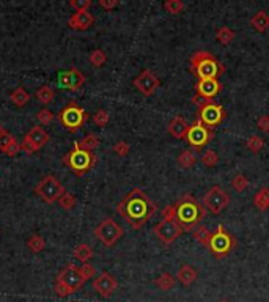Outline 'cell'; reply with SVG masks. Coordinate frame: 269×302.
<instances>
[{"instance_id": "6da1fadb", "label": "cell", "mask_w": 269, "mask_h": 302, "mask_svg": "<svg viewBox=\"0 0 269 302\" xmlns=\"http://www.w3.org/2000/svg\"><path fill=\"white\" fill-rule=\"evenodd\" d=\"M158 206L142 189H132L126 194L117 205V213L131 225V228L139 230L156 214Z\"/></svg>"}, {"instance_id": "7a4b0ae2", "label": "cell", "mask_w": 269, "mask_h": 302, "mask_svg": "<svg viewBox=\"0 0 269 302\" xmlns=\"http://www.w3.org/2000/svg\"><path fill=\"white\" fill-rule=\"evenodd\" d=\"M176 208V222L183 231H192L198 227L200 220L205 217V206L197 202L194 197L186 194L175 203Z\"/></svg>"}, {"instance_id": "3957f363", "label": "cell", "mask_w": 269, "mask_h": 302, "mask_svg": "<svg viewBox=\"0 0 269 302\" xmlns=\"http://www.w3.org/2000/svg\"><path fill=\"white\" fill-rule=\"evenodd\" d=\"M189 71L197 76L198 81H205V79H217L222 76L225 73V67L210 52L198 50L190 57Z\"/></svg>"}, {"instance_id": "277c9868", "label": "cell", "mask_w": 269, "mask_h": 302, "mask_svg": "<svg viewBox=\"0 0 269 302\" xmlns=\"http://www.w3.org/2000/svg\"><path fill=\"white\" fill-rule=\"evenodd\" d=\"M85 282L87 280L84 279V275L81 272V268L74 266V265H68L65 269L58 274L54 290H55L57 296L66 297V296L74 294L76 291H79Z\"/></svg>"}, {"instance_id": "5b68a950", "label": "cell", "mask_w": 269, "mask_h": 302, "mask_svg": "<svg viewBox=\"0 0 269 302\" xmlns=\"http://www.w3.org/2000/svg\"><path fill=\"white\" fill-rule=\"evenodd\" d=\"M63 164H65L71 172H74L78 176L90 172L95 164H96V154L95 151H87L78 147V143H74V147L70 153L63 156Z\"/></svg>"}, {"instance_id": "8992f818", "label": "cell", "mask_w": 269, "mask_h": 302, "mask_svg": "<svg viewBox=\"0 0 269 302\" xmlns=\"http://www.w3.org/2000/svg\"><path fill=\"white\" fill-rule=\"evenodd\" d=\"M192 102H195L198 106V120L207 128L214 129L216 126H219L225 120L227 110L221 106V104L214 102L213 99L200 101V98L195 95L194 98H192Z\"/></svg>"}, {"instance_id": "52a82bcc", "label": "cell", "mask_w": 269, "mask_h": 302, "mask_svg": "<svg viewBox=\"0 0 269 302\" xmlns=\"http://www.w3.org/2000/svg\"><path fill=\"white\" fill-rule=\"evenodd\" d=\"M57 118H58L60 125L65 128L68 133H78V131L87 123L88 113L79 106L78 102L71 101L58 112Z\"/></svg>"}, {"instance_id": "ba28073f", "label": "cell", "mask_w": 269, "mask_h": 302, "mask_svg": "<svg viewBox=\"0 0 269 302\" xmlns=\"http://www.w3.org/2000/svg\"><path fill=\"white\" fill-rule=\"evenodd\" d=\"M35 194L43 199L46 203L52 205L61 199V195L65 194V188H63L61 183L52 176V175H46L35 188Z\"/></svg>"}, {"instance_id": "9c48e42d", "label": "cell", "mask_w": 269, "mask_h": 302, "mask_svg": "<svg viewBox=\"0 0 269 302\" xmlns=\"http://www.w3.org/2000/svg\"><path fill=\"white\" fill-rule=\"evenodd\" d=\"M208 249L216 258H225L235 249V239L225 231L224 225H217L216 231L211 234Z\"/></svg>"}, {"instance_id": "30bf717a", "label": "cell", "mask_w": 269, "mask_h": 302, "mask_svg": "<svg viewBox=\"0 0 269 302\" xmlns=\"http://www.w3.org/2000/svg\"><path fill=\"white\" fill-rule=\"evenodd\" d=\"M124 234L123 228L115 222L113 219H104L101 224L95 228V236L104 244L106 247H112L121 239V236Z\"/></svg>"}, {"instance_id": "8fae6325", "label": "cell", "mask_w": 269, "mask_h": 302, "mask_svg": "<svg viewBox=\"0 0 269 302\" xmlns=\"http://www.w3.org/2000/svg\"><path fill=\"white\" fill-rule=\"evenodd\" d=\"M230 203V195L219 186H213L203 195V206L211 214H221Z\"/></svg>"}, {"instance_id": "7c38bea8", "label": "cell", "mask_w": 269, "mask_h": 302, "mask_svg": "<svg viewBox=\"0 0 269 302\" xmlns=\"http://www.w3.org/2000/svg\"><path fill=\"white\" fill-rule=\"evenodd\" d=\"M213 136H214L213 129L207 128L200 120H197L194 125L189 126V131L186 134V140H187V143L192 148L200 150L205 145H208V143L211 142V139H213Z\"/></svg>"}, {"instance_id": "4fadbf2b", "label": "cell", "mask_w": 269, "mask_h": 302, "mask_svg": "<svg viewBox=\"0 0 269 302\" xmlns=\"http://www.w3.org/2000/svg\"><path fill=\"white\" fill-rule=\"evenodd\" d=\"M49 134L41 128V126H33L27 134H25L22 143H21V150L25 151L27 154H33L35 151H40L46 143L49 142Z\"/></svg>"}, {"instance_id": "5bb4252c", "label": "cell", "mask_w": 269, "mask_h": 302, "mask_svg": "<svg viewBox=\"0 0 269 302\" xmlns=\"http://www.w3.org/2000/svg\"><path fill=\"white\" fill-rule=\"evenodd\" d=\"M153 231H155V234L161 239L162 244L170 246L181 236L183 228L179 227L176 220H164L162 219L159 224H156V227L153 228Z\"/></svg>"}, {"instance_id": "9a60e30c", "label": "cell", "mask_w": 269, "mask_h": 302, "mask_svg": "<svg viewBox=\"0 0 269 302\" xmlns=\"http://www.w3.org/2000/svg\"><path fill=\"white\" fill-rule=\"evenodd\" d=\"M85 76L78 68H70L57 74V85L68 91H78L85 84Z\"/></svg>"}, {"instance_id": "2e32d148", "label": "cell", "mask_w": 269, "mask_h": 302, "mask_svg": "<svg viewBox=\"0 0 269 302\" xmlns=\"http://www.w3.org/2000/svg\"><path fill=\"white\" fill-rule=\"evenodd\" d=\"M134 87L142 93L144 96H151L155 91L161 87V81L159 77L153 73L151 70H144L140 73L134 81H132Z\"/></svg>"}, {"instance_id": "e0dca14e", "label": "cell", "mask_w": 269, "mask_h": 302, "mask_svg": "<svg viewBox=\"0 0 269 302\" xmlns=\"http://www.w3.org/2000/svg\"><path fill=\"white\" fill-rule=\"evenodd\" d=\"M118 288V282L109 272H101L98 277L93 280V290L101 296V297H110Z\"/></svg>"}, {"instance_id": "ac0fdd59", "label": "cell", "mask_w": 269, "mask_h": 302, "mask_svg": "<svg viewBox=\"0 0 269 302\" xmlns=\"http://www.w3.org/2000/svg\"><path fill=\"white\" fill-rule=\"evenodd\" d=\"M195 88H197V96L210 101L216 95H219V91L222 90V85L217 79H205V81L197 82Z\"/></svg>"}, {"instance_id": "d6986e66", "label": "cell", "mask_w": 269, "mask_h": 302, "mask_svg": "<svg viewBox=\"0 0 269 302\" xmlns=\"http://www.w3.org/2000/svg\"><path fill=\"white\" fill-rule=\"evenodd\" d=\"M93 24H95V16L90 11H76L68 19L70 27L78 32H84V30L90 29Z\"/></svg>"}, {"instance_id": "ffe728a7", "label": "cell", "mask_w": 269, "mask_h": 302, "mask_svg": "<svg viewBox=\"0 0 269 302\" xmlns=\"http://www.w3.org/2000/svg\"><path fill=\"white\" fill-rule=\"evenodd\" d=\"M189 123L186 122V118L184 116H181V115H178V116H175L173 120L169 123V128H167V131H169V134L172 136V137H175V139H186V134H187V131H189Z\"/></svg>"}, {"instance_id": "44dd1931", "label": "cell", "mask_w": 269, "mask_h": 302, "mask_svg": "<svg viewBox=\"0 0 269 302\" xmlns=\"http://www.w3.org/2000/svg\"><path fill=\"white\" fill-rule=\"evenodd\" d=\"M197 275H198V272L194 268H192L190 265H183L181 268L178 269V272H176V279H178V282L181 283V285L190 286L192 283L197 280Z\"/></svg>"}, {"instance_id": "7402d4cb", "label": "cell", "mask_w": 269, "mask_h": 302, "mask_svg": "<svg viewBox=\"0 0 269 302\" xmlns=\"http://www.w3.org/2000/svg\"><path fill=\"white\" fill-rule=\"evenodd\" d=\"M250 25L252 29L257 30L258 33H264L269 29V15L264 10H260L250 18Z\"/></svg>"}, {"instance_id": "603a6c76", "label": "cell", "mask_w": 269, "mask_h": 302, "mask_svg": "<svg viewBox=\"0 0 269 302\" xmlns=\"http://www.w3.org/2000/svg\"><path fill=\"white\" fill-rule=\"evenodd\" d=\"M10 99L16 107H24V106H27L30 101V93L24 87H18L11 91Z\"/></svg>"}, {"instance_id": "cb8c5ba5", "label": "cell", "mask_w": 269, "mask_h": 302, "mask_svg": "<svg viewBox=\"0 0 269 302\" xmlns=\"http://www.w3.org/2000/svg\"><path fill=\"white\" fill-rule=\"evenodd\" d=\"M176 162L181 168H192L197 164V156L192 150H183L181 153L178 154Z\"/></svg>"}, {"instance_id": "d4e9b609", "label": "cell", "mask_w": 269, "mask_h": 302, "mask_svg": "<svg viewBox=\"0 0 269 302\" xmlns=\"http://www.w3.org/2000/svg\"><path fill=\"white\" fill-rule=\"evenodd\" d=\"M253 205L257 209H260V211L269 209V188H261L253 195Z\"/></svg>"}, {"instance_id": "484cf974", "label": "cell", "mask_w": 269, "mask_h": 302, "mask_svg": "<svg viewBox=\"0 0 269 302\" xmlns=\"http://www.w3.org/2000/svg\"><path fill=\"white\" fill-rule=\"evenodd\" d=\"M36 99L40 101L41 104H44V106H47V104L54 102L55 99V91L54 88H50L49 85H41L40 88L36 90Z\"/></svg>"}, {"instance_id": "4316f807", "label": "cell", "mask_w": 269, "mask_h": 302, "mask_svg": "<svg viewBox=\"0 0 269 302\" xmlns=\"http://www.w3.org/2000/svg\"><path fill=\"white\" fill-rule=\"evenodd\" d=\"M175 283H176L175 277H173L172 274H169V272H162V274L159 275V277H156V280H155V285H156L158 288H161L162 291H170V290H173Z\"/></svg>"}, {"instance_id": "83f0119b", "label": "cell", "mask_w": 269, "mask_h": 302, "mask_svg": "<svg viewBox=\"0 0 269 302\" xmlns=\"http://www.w3.org/2000/svg\"><path fill=\"white\" fill-rule=\"evenodd\" d=\"M93 255H95L93 249L90 247L88 244H85V243L79 244L78 247L74 249V257L78 258L79 261H82V263H88V261L93 258Z\"/></svg>"}, {"instance_id": "f1b7e54d", "label": "cell", "mask_w": 269, "mask_h": 302, "mask_svg": "<svg viewBox=\"0 0 269 302\" xmlns=\"http://www.w3.org/2000/svg\"><path fill=\"white\" fill-rule=\"evenodd\" d=\"M76 143H78V147L82 148V150H87V151H95V150L99 147L101 140H99V137H98L96 134H87L82 140L76 142Z\"/></svg>"}, {"instance_id": "f546056e", "label": "cell", "mask_w": 269, "mask_h": 302, "mask_svg": "<svg viewBox=\"0 0 269 302\" xmlns=\"http://www.w3.org/2000/svg\"><path fill=\"white\" fill-rule=\"evenodd\" d=\"M235 36H236V33L230 27H227V25H224V27L216 30V39L224 46H228L230 43H232L235 39Z\"/></svg>"}, {"instance_id": "4dcf8cb0", "label": "cell", "mask_w": 269, "mask_h": 302, "mask_svg": "<svg viewBox=\"0 0 269 302\" xmlns=\"http://www.w3.org/2000/svg\"><path fill=\"white\" fill-rule=\"evenodd\" d=\"M27 247H29L30 252L40 254V252L44 251L46 243H44V239H43V236H40V234H32L30 238L27 239Z\"/></svg>"}, {"instance_id": "1f68e13d", "label": "cell", "mask_w": 269, "mask_h": 302, "mask_svg": "<svg viewBox=\"0 0 269 302\" xmlns=\"http://www.w3.org/2000/svg\"><path fill=\"white\" fill-rule=\"evenodd\" d=\"M211 231L207 228V227H197L194 230V238L197 239L198 244H201L203 247H208L210 246V241H211Z\"/></svg>"}, {"instance_id": "d6a6232c", "label": "cell", "mask_w": 269, "mask_h": 302, "mask_svg": "<svg viewBox=\"0 0 269 302\" xmlns=\"http://www.w3.org/2000/svg\"><path fill=\"white\" fill-rule=\"evenodd\" d=\"M88 60H90V63H92L95 68H101V67H104V63L107 62V55L104 54V50L95 49V50L90 52Z\"/></svg>"}, {"instance_id": "836d02e7", "label": "cell", "mask_w": 269, "mask_h": 302, "mask_svg": "<svg viewBox=\"0 0 269 302\" xmlns=\"http://www.w3.org/2000/svg\"><path fill=\"white\" fill-rule=\"evenodd\" d=\"M246 147L252 151V153H260L261 150H263V147H264V140L260 137V136H250L249 139H247V142H246Z\"/></svg>"}, {"instance_id": "e575fe53", "label": "cell", "mask_w": 269, "mask_h": 302, "mask_svg": "<svg viewBox=\"0 0 269 302\" xmlns=\"http://www.w3.org/2000/svg\"><path fill=\"white\" fill-rule=\"evenodd\" d=\"M200 161H201V164H203L205 167L211 168V167H214L217 162H219V156H217V153L213 151V150H207V151H205V153L201 154Z\"/></svg>"}, {"instance_id": "d590c367", "label": "cell", "mask_w": 269, "mask_h": 302, "mask_svg": "<svg viewBox=\"0 0 269 302\" xmlns=\"http://www.w3.org/2000/svg\"><path fill=\"white\" fill-rule=\"evenodd\" d=\"M232 188H233L236 192H244V191L249 188V179H247V176H244L242 173L235 175L233 179H232Z\"/></svg>"}, {"instance_id": "8d00e7d4", "label": "cell", "mask_w": 269, "mask_h": 302, "mask_svg": "<svg viewBox=\"0 0 269 302\" xmlns=\"http://www.w3.org/2000/svg\"><path fill=\"white\" fill-rule=\"evenodd\" d=\"M164 10L170 13V15H179V13L184 10V4L181 0H167V2L164 4Z\"/></svg>"}, {"instance_id": "74e56055", "label": "cell", "mask_w": 269, "mask_h": 302, "mask_svg": "<svg viewBox=\"0 0 269 302\" xmlns=\"http://www.w3.org/2000/svg\"><path fill=\"white\" fill-rule=\"evenodd\" d=\"M76 203H78V200H76V197L70 192H65L61 195V199L58 200V205L61 209H66V211H70V209H73L76 206Z\"/></svg>"}, {"instance_id": "f35d334b", "label": "cell", "mask_w": 269, "mask_h": 302, "mask_svg": "<svg viewBox=\"0 0 269 302\" xmlns=\"http://www.w3.org/2000/svg\"><path fill=\"white\" fill-rule=\"evenodd\" d=\"M109 118H110V116H109V112H107V110L99 109V110H96L95 115H93V122H95L96 126L104 128V126L109 123Z\"/></svg>"}, {"instance_id": "ab89813d", "label": "cell", "mask_w": 269, "mask_h": 302, "mask_svg": "<svg viewBox=\"0 0 269 302\" xmlns=\"http://www.w3.org/2000/svg\"><path fill=\"white\" fill-rule=\"evenodd\" d=\"M36 118H38V122H40L41 125H49L50 122L54 120V113L50 112L49 109H41L40 112H38Z\"/></svg>"}, {"instance_id": "60d3db41", "label": "cell", "mask_w": 269, "mask_h": 302, "mask_svg": "<svg viewBox=\"0 0 269 302\" xmlns=\"http://www.w3.org/2000/svg\"><path fill=\"white\" fill-rule=\"evenodd\" d=\"M15 140H16V137L5 131V133L0 136V151H5Z\"/></svg>"}, {"instance_id": "b9f144b4", "label": "cell", "mask_w": 269, "mask_h": 302, "mask_svg": "<svg viewBox=\"0 0 269 302\" xmlns=\"http://www.w3.org/2000/svg\"><path fill=\"white\" fill-rule=\"evenodd\" d=\"M70 5L76 11H88V8L92 7V0H71Z\"/></svg>"}, {"instance_id": "7bdbcfd3", "label": "cell", "mask_w": 269, "mask_h": 302, "mask_svg": "<svg viewBox=\"0 0 269 302\" xmlns=\"http://www.w3.org/2000/svg\"><path fill=\"white\" fill-rule=\"evenodd\" d=\"M129 145H127V143L124 142V140H120V142H117V143H115V145H113V153L115 154H117V156H126L127 153H129Z\"/></svg>"}, {"instance_id": "ee69618b", "label": "cell", "mask_w": 269, "mask_h": 302, "mask_svg": "<svg viewBox=\"0 0 269 302\" xmlns=\"http://www.w3.org/2000/svg\"><path fill=\"white\" fill-rule=\"evenodd\" d=\"M162 219L164 220H176V208L175 205H169L162 209Z\"/></svg>"}, {"instance_id": "f6af8a7d", "label": "cell", "mask_w": 269, "mask_h": 302, "mask_svg": "<svg viewBox=\"0 0 269 302\" xmlns=\"http://www.w3.org/2000/svg\"><path fill=\"white\" fill-rule=\"evenodd\" d=\"M19 151H22V150H21V143H19V142H18V139H16V140L13 142L11 145H10V147H8L5 151H4V154H5V156H8V157H15V156H18V154H19Z\"/></svg>"}, {"instance_id": "bcb514c9", "label": "cell", "mask_w": 269, "mask_h": 302, "mask_svg": "<svg viewBox=\"0 0 269 302\" xmlns=\"http://www.w3.org/2000/svg\"><path fill=\"white\" fill-rule=\"evenodd\" d=\"M79 268H81V272H82V275H84V279H85V280H88V279L95 277L96 269L93 268V265L84 263V265H82V266H79Z\"/></svg>"}, {"instance_id": "7dc6e473", "label": "cell", "mask_w": 269, "mask_h": 302, "mask_svg": "<svg viewBox=\"0 0 269 302\" xmlns=\"http://www.w3.org/2000/svg\"><path fill=\"white\" fill-rule=\"evenodd\" d=\"M257 126L263 133H269V115H261L257 120Z\"/></svg>"}, {"instance_id": "c3c4849f", "label": "cell", "mask_w": 269, "mask_h": 302, "mask_svg": "<svg viewBox=\"0 0 269 302\" xmlns=\"http://www.w3.org/2000/svg\"><path fill=\"white\" fill-rule=\"evenodd\" d=\"M98 4H99L101 8H104V10L110 11V10H113L115 7H118V0H99Z\"/></svg>"}, {"instance_id": "681fc988", "label": "cell", "mask_w": 269, "mask_h": 302, "mask_svg": "<svg viewBox=\"0 0 269 302\" xmlns=\"http://www.w3.org/2000/svg\"><path fill=\"white\" fill-rule=\"evenodd\" d=\"M4 133H5V129H4V128H2V125H0V136H2V134H4Z\"/></svg>"}, {"instance_id": "f907efd6", "label": "cell", "mask_w": 269, "mask_h": 302, "mask_svg": "<svg viewBox=\"0 0 269 302\" xmlns=\"http://www.w3.org/2000/svg\"><path fill=\"white\" fill-rule=\"evenodd\" d=\"M219 302H230V300H227V299H222V300H219Z\"/></svg>"}]
</instances>
